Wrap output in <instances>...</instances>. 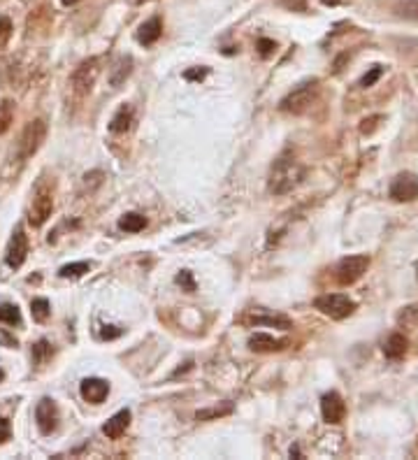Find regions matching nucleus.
I'll return each instance as SVG.
<instances>
[{"instance_id": "1", "label": "nucleus", "mask_w": 418, "mask_h": 460, "mask_svg": "<svg viewBox=\"0 0 418 460\" xmlns=\"http://www.w3.org/2000/svg\"><path fill=\"white\" fill-rule=\"evenodd\" d=\"M304 179V165L293 156H279L275 165L270 170V179H268V191L272 195H286L291 193L293 188H297Z\"/></svg>"}, {"instance_id": "2", "label": "nucleus", "mask_w": 418, "mask_h": 460, "mask_svg": "<svg viewBox=\"0 0 418 460\" xmlns=\"http://www.w3.org/2000/svg\"><path fill=\"white\" fill-rule=\"evenodd\" d=\"M318 96V79H307V82L297 84L288 96L281 100V112L288 114H302L311 107V102Z\"/></svg>"}, {"instance_id": "3", "label": "nucleus", "mask_w": 418, "mask_h": 460, "mask_svg": "<svg viewBox=\"0 0 418 460\" xmlns=\"http://www.w3.org/2000/svg\"><path fill=\"white\" fill-rule=\"evenodd\" d=\"M314 307L318 309L321 314L330 316L335 321H342L356 312V303L349 296H342V293H326V296H318L314 300Z\"/></svg>"}, {"instance_id": "4", "label": "nucleus", "mask_w": 418, "mask_h": 460, "mask_svg": "<svg viewBox=\"0 0 418 460\" xmlns=\"http://www.w3.org/2000/svg\"><path fill=\"white\" fill-rule=\"evenodd\" d=\"M47 138V121L44 119H33L30 123H26L21 138H19V158L26 161L33 154H37V149L42 147V142Z\"/></svg>"}, {"instance_id": "5", "label": "nucleus", "mask_w": 418, "mask_h": 460, "mask_svg": "<svg viewBox=\"0 0 418 460\" xmlns=\"http://www.w3.org/2000/svg\"><path fill=\"white\" fill-rule=\"evenodd\" d=\"M369 267V256L365 253H356V256H347L340 260V265H337L335 274H337V282L342 284V286H351V284H356L360 277L367 272Z\"/></svg>"}, {"instance_id": "6", "label": "nucleus", "mask_w": 418, "mask_h": 460, "mask_svg": "<svg viewBox=\"0 0 418 460\" xmlns=\"http://www.w3.org/2000/svg\"><path fill=\"white\" fill-rule=\"evenodd\" d=\"M52 210H54V195H52V188H47L44 184H40L33 193V202H30V210H28V221L30 226H42L47 219L52 217Z\"/></svg>"}, {"instance_id": "7", "label": "nucleus", "mask_w": 418, "mask_h": 460, "mask_svg": "<svg viewBox=\"0 0 418 460\" xmlns=\"http://www.w3.org/2000/svg\"><path fill=\"white\" fill-rule=\"evenodd\" d=\"M100 75V61L98 59H88L84 63H79V68L72 73V89L77 96H86L93 89L95 79Z\"/></svg>"}, {"instance_id": "8", "label": "nucleus", "mask_w": 418, "mask_h": 460, "mask_svg": "<svg viewBox=\"0 0 418 460\" xmlns=\"http://www.w3.org/2000/svg\"><path fill=\"white\" fill-rule=\"evenodd\" d=\"M388 195L395 202H412L418 198V177L414 172H400L395 179L390 181Z\"/></svg>"}, {"instance_id": "9", "label": "nucleus", "mask_w": 418, "mask_h": 460, "mask_svg": "<svg viewBox=\"0 0 418 460\" xmlns=\"http://www.w3.org/2000/svg\"><path fill=\"white\" fill-rule=\"evenodd\" d=\"M26 258H28V237H26V233H23V228L17 226L10 237V244H7L5 263L12 270H19L23 263H26Z\"/></svg>"}, {"instance_id": "10", "label": "nucleus", "mask_w": 418, "mask_h": 460, "mask_svg": "<svg viewBox=\"0 0 418 460\" xmlns=\"http://www.w3.org/2000/svg\"><path fill=\"white\" fill-rule=\"evenodd\" d=\"M35 423L42 435H52L59 425V407L52 398H42L35 407Z\"/></svg>"}, {"instance_id": "11", "label": "nucleus", "mask_w": 418, "mask_h": 460, "mask_svg": "<svg viewBox=\"0 0 418 460\" xmlns=\"http://www.w3.org/2000/svg\"><path fill=\"white\" fill-rule=\"evenodd\" d=\"M321 414H323V421L326 423H342L344 414H347V404H344L342 395L340 393H326L323 398H321Z\"/></svg>"}, {"instance_id": "12", "label": "nucleus", "mask_w": 418, "mask_h": 460, "mask_svg": "<svg viewBox=\"0 0 418 460\" xmlns=\"http://www.w3.org/2000/svg\"><path fill=\"white\" fill-rule=\"evenodd\" d=\"M79 393H82V398L91 404H102L107 400L109 395V384L104 382V379H98V377H91V379H84L82 386H79Z\"/></svg>"}, {"instance_id": "13", "label": "nucleus", "mask_w": 418, "mask_h": 460, "mask_svg": "<svg viewBox=\"0 0 418 460\" xmlns=\"http://www.w3.org/2000/svg\"><path fill=\"white\" fill-rule=\"evenodd\" d=\"M286 346L284 339H275L268 332H256V335L249 337V349L258 353H272V351H281Z\"/></svg>"}, {"instance_id": "14", "label": "nucleus", "mask_w": 418, "mask_h": 460, "mask_svg": "<svg viewBox=\"0 0 418 460\" xmlns=\"http://www.w3.org/2000/svg\"><path fill=\"white\" fill-rule=\"evenodd\" d=\"M128 425H131V411L121 409V411H117V414L102 425V432L107 435L109 440H119V437H121V435L126 432Z\"/></svg>"}, {"instance_id": "15", "label": "nucleus", "mask_w": 418, "mask_h": 460, "mask_svg": "<svg viewBox=\"0 0 418 460\" xmlns=\"http://www.w3.org/2000/svg\"><path fill=\"white\" fill-rule=\"evenodd\" d=\"M160 33H163V23H160L158 17H151L138 28V42L144 47H151L160 37Z\"/></svg>"}, {"instance_id": "16", "label": "nucleus", "mask_w": 418, "mask_h": 460, "mask_svg": "<svg viewBox=\"0 0 418 460\" xmlns=\"http://www.w3.org/2000/svg\"><path fill=\"white\" fill-rule=\"evenodd\" d=\"M131 123H133V107L131 105H121V107L117 109V114L112 116L109 131L117 133V135H121V133H126L128 128H131Z\"/></svg>"}, {"instance_id": "17", "label": "nucleus", "mask_w": 418, "mask_h": 460, "mask_svg": "<svg viewBox=\"0 0 418 460\" xmlns=\"http://www.w3.org/2000/svg\"><path fill=\"white\" fill-rule=\"evenodd\" d=\"M133 73V59L131 56H121L117 63H114V68H112V73H109V84L114 86V89H119L124 82H126V77Z\"/></svg>"}, {"instance_id": "18", "label": "nucleus", "mask_w": 418, "mask_h": 460, "mask_svg": "<svg viewBox=\"0 0 418 460\" xmlns=\"http://www.w3.org/2000/svg\"><path fill=\"white\" fill-rule=\"evenodd\" d=\"M383 353H386V358H390V361L402 358V356L407 353V337L400 335V332L390 335L383 344Z\"/></svg>"}, {"instance_id": "19", "label": "nucleus", "mask_w": 418, "mask_h": 460, "mask_svg": "<svg viewBox=\"0 0 418 460\" xmlns=\"http://www.w3.org/2000/svg\"><path fill=\"white\" fill-rule=\"evenodd\" d=\"M144 226H147V219H144L142 214H138V212L124 214V217L119 219V228L126 230V233H140Z\"/></svg>"}, {"instance_id": "20", "label": "nucleus", "mask_w": 418, "mask_h": 460, "mask_svg": "<svg viewBox=\"0 0 418 460\" xmlns=\"http://www.w3.org/2000/svg\"><path fill=\"white\" fill-rule=\"evenodd\" d=\"M0 323H7V326H21L19 307L12 305V303H3V305H0Z\"/></svg>"}, {"instance_id": "21", "label": "nucleus", "mask_w": 418, "mask_h": 460, "mask_svg": "<svg viewBox=\"0 0 418 460\" xmlns=\"http://www.w3.org/2000/svg\"><path fill=\"white\" fill-rule=\"evenodd\" d=\"M88 270H91V263H86V260H79V263L63 265L59 270V274L63 277V279H79V277H84Z\"/></svg>"}, {"instance_id": "22", "label": "nucleus", "mask_w": 418, "mask_h": 460, "mask_svg": "<svg viewBox=\"0 0 418 460\" xmlns=\"http://www.w3.org/2000/svg\"><path fill=\"white\" fill-rule=\"evenodd\" d=\"M30 312H33V319L35 321L44 323L47 319H49V314H52L49 300H47V298H35L33 303H30Z\"/></svg>"}, {"instance_id": "23", "label": "nucleus", "mask_w": 418, "mask_h": 460, "mask_svg": "<svg viewBox=\"0 0 418 460\" xmlns=\"http://www.w3.org/2000/svg\"><path fill=\"white\" fill-rule=\"evenodd\" d=\"M12 121H14V102L3 100L0 102V135L10 131Z\"/></svg>"}, {"instance_id": "24", "label": "nucleus", "mask_w": 418, "mask_h": 460, "mask_svg": "<svg viewBox=\"0 0 418 460\" xmlns=\"http://www.w3.org/2000/svg\"><path fill=\"white\" fill-rule=\"evenodd\" d=\"M232 411V404L226 402L223 407H209V409H203V411H198L196 418L198 421H212V418H221V416H228Z\"/></svg>"}, {"instance_id": "25", "label": "nucleus", "mask_w": 418, "mask_h": 460, "mask_svg": "<svg viewBox=\"0 0 418 460\" xmlns=\"http://www.w3.org/2000/svg\"><path fill=\"white\" fill-rule=\"evenodd\" d=\"M398 17L409 19V21H418V0H405L395 7Z\"/></svg>"}, {"instance_id": "26", "label": "nucleus", "mask_w": 418, "mask_h": 460, "mask_svg": "<svg viewBox=\"0 0 418 460\" xmlns=\"http://www.w3.org/2000/svg\"><path fill=\"white\" fill-rule=\"evenodd\" d=\"M49 356H52V346H49L47 339H40L37 344H33V361L37 365H42L47 358H49Z\"/></svg>"}, {"instance_id": "27", "label": "nucleus", "mask_w": 418, "mask_h": 460, "mask_svg": "<svg viewBox=\"0 0 418 460\" xmlns=\"http://www.w3.org/2000/svg\"><path fill=\"white\" fill-rule=\"evenodd\" d=\"M12 40V21L7 17H0V49H5Z\"/></svg>"}, {"instance_id": "28", "label": "nucleus", "mask_w": 418, "mask_h": 460, "mask_svg": "<svg viewBox=\"0 0 418 460\" xmlns=\"http://www.w3.org/2000/svg\"><path fill=\"white\" fill-rule=\"evenodd\" d=\"M381 75H383V68H381V66H374L363 79H360V86H363V89H369V86H374L376 82H379Z\"/></svg>"}, {"instance_id": "29", "label": "nucleus", "mask_w": 418, "mask_h": 460, "mask_svg": "<svg viewBox=\"0 0 418 460\" xmlns=\"http://www.w3.org/2000/svg\"><path fill=\"white\" fill-rule=\"evenodd\" d=\"M177 284H179V286L186 291V293H193L196 291V282H193V277H191V272L189 270H184L181 274H177Z\"/></svg>"}, {"instance_id": "30", "label": "nucleus", "mask_w": 418, "mask_h": 460, "mask_svg": "<svg viewBox=\"0 0 418 460\" xmlns=\"http://www.w3.org/2000/svg\"><path fill=\"white\" fill-rule=\"evenodd\" d=\"M275 42H272V40H268V37H261L258 40V54L263 59H268V56H272V52H275Z\"/></svg>"}, {"instance_id": "31", "label": "nucleus", "mask_w": 418, "mask_h": 460, "mask_svg": "<svg viewBox=\"0 0 418 460\" xmlns=\"http://www.w3.org/2000/svg\"><path fill=\"white\" fill-rule=\"evenodd\" d=\"M10 437H12V425H10L7 418L0 416V444H5Z\"/></svg>"}, {"instance_id": "32", "label": "nucleus", "mask_w": 418, "mask_h": 460, "mask_svg": "<svg viewBox=\"0 0 418 460\" xmlns=\"http://www.w3.org/2000/svg\"><path fill=\"white\" fill-rule=\"evenodd\" d=\"M281 3L293 12H307V0H281Z\"/></svg>"}, {"instance_id": "33", "label": "nucleus", "mask_w": 418, "mask_h": 460, "mask_svg": "<svg viewBox=\"0 0 418 460\" xmlns=\"http://www.w3.org/2000/svg\"><path fill=\"white\" fill-rule=\"evenodd\" d=\"M256 323H270V326H281V328H291V321L281 319V316H275V319H256Z\"/></svg>"}, {"instance_id": "34", "label": "nucleus", "mask_w": 418, "mask_h": 460, "mask_svg": "<svg viewBox=\"0 0 418 460\" xmlns=\"http://www.w3.org/2000/svg\"><path fill=\"white\" fill-rule=\"evenodd\" d=\"M124 330H119V328H114V326H104V330H100V337L102 339H114V337H119L121 335Z\"/></svg>"}, {"instance_id": "35", "label": "nucleus", "mask_w": 418, "mask_h": 460, "mask_svg": "<svg viewBox=\"0 0 418 460\" xmlns=\"http://www.w3.org/2000/svg\"><path fill=\"white\" fill-rule=\"evenodd\" d=\"M205 75H207V68H200V70H189L184 77H186V79H203Z\"/></svg>"}, {"instance_id": "36", "label": "nucleus", "mask_w": 418, "mask_h": 460, "mask_svg": "<svg viewBox=\"0 0 418 460\" xmlns=\"http://www.w3.org/2000/svg\"><path fill=\"white\" fill-rule=\"evenodd\" d=\"M61 3H63V5H77L79 0H61Z\"/></svg>"}, {"instance_id": "37", "label": "nucleus", "mask_w": 418, "mask_h": 460, "mask_svg": "<svg viewBox=\"0 0 418 460\" xmlns=\"http://www.w3.org/2000/svg\"><path fill=\"white\" fill-rule=\"evenodd\" d=\"M3 379H5V372H3V370H0V382H3Z\"/></svg>"}, {"instance_id": "38", "label": "nucleus", "mask_w": 418, "mask_h": 460, "mask_svg": "<svg viewBox=\"0 0 418 460\" xmlns=\"http://www.w3.org/2000/svg\"><path fill=\"white\" fill-rule=\"evenodd\" d=\"M138 3H144V0H138Z\"/></svg>"}]
</instances>
